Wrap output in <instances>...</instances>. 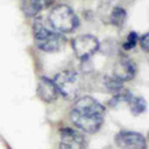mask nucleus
<instances>
[{"mask_svg":"<svg viewBox=\"0 0 149 149\" xmlns=\"http://www.w3.org/2000/svg\"><path fill=\"white\" fill-rule=\"evenodd\" d=\"M106 109L98 101L90 96L78 98L70 112L72 123L86 133H97L104 122Z\"/></svg>","mask_w":149,"mask_h":149,"instance_id":"nucleus-1","label":"nucleus"},{"mask_svg":"<svg viewBox=\"0 0 149 149\" xmlns=\"http://www.w3.org/2000/svg\"><path fill=\"white\" fill-rule=\"evenodd\" d=\"M49 21L54 31L58 32V34L72 32L80 25L77 15L67 5H56L50 13Z\"/></svg>","mask_w":149,"mask_h":149,"instance_id":"nucleus-2","label":"nucleus"},{"mask_svg":"<svg viewBox=\"0 0 149 149\" xmlns=\"http://www.w3.org/2000/svg\"><path fill=\"white\" fill-rule=\"evenodd\" d=\"M34 35L37 49L45 52H56L61 50L63 45V37L58 32L49 30L40 21L34 25Z\"/></svg>","mask_w":149,"mask_h":149,"instance_id":"nucleus-3","label":"nucleus"},{"mask_svg":"<svg viewBox=\"0 0 149 149\" xmlns=\"http://www.w3.org/2000/svg\"><path fill=\"white\" fill-rule=\"evenodd\" d=\"M54 83L57 92L61 93L66 100H76L81 91L80 76L77 72L67 70L56 74Z\"/></svg>","mask_w":149,"mask_h":149,"instance_id":"nucleus-4","label":"nucleus"},{"mask_svg":"<svg viewBox=\"0 0 149 149\" xmlns=\"http://www.w3.org/2000/svg\"><path fill=\"white\" fill-rule=\"evenodd\" d=\"M100 47V41L93 35H81L72 41V49L74 55L80 60H87L97 52Z\"/></svg>","mask_w":149,"mask_h":149,"instance_id":"nucleus-5","label":"nucleus"},{"mask_svg":"<svg viewBox=\"0 0 149 149\" xmlns=\"http://www.w3.org/2000/svg\"><path fill=\"white\" fill-rule=\"evenodd\" d=\"M116 146L120 149H147V139L143 134L132 130H122L114 137Z\"/></svg>","mask_w":149,"mask_h":149,"instance_id":"nucleus-6","label":"nucleus"},{"mask_svg":"<svg viewBox=\"0 0 149 149\" xmlns=\"http://www.w3.org/2000/svg\"><path fill=\"white\" fill-rule=\"evenodd\" d=\"M137 73V66L128 57H120L113 67V77L119 82H127L133 80Z\"/></svg>","mask_w":149,"mask_h":149,"instance_id":"nucleus-7","label":"nucleus"},{"mask_svg":"<svg viewBox=\"0 0 149 149\" xmlns=\"http://www.w3.org/2000/svg\"><path fill=\"white\" fill-rule=\"evenodd\" d=\"M86 139L80 132L71 128L61 129L60 149H85Z\"/></svg>","mask_w":149,"mask_h":149,"instance_id":"nucleus-8","label":"nucleus"},{"mask_svg":"<svg viewBox=\"0 0 149 149\" xmlns=\"http://www.w3.org/2000/svg\"><path fill=\"white\" fill-rule=\"evenodd\" d=\"M37 97L46 102V103H51V102L56 101L57 98V88H56L54 80H50L47 77H41L39 82H37V88H36Z\"/></svg>","mask_w":149,"mask_h":149,"instance_id":"nucleus-9","label":"nucleus"},{"mask_svg":"<svg viewBox=\"0 0 149 149\" xmlns=\"http://www.w3.org/2000/svg\"><path fill=\"white\" fill-rule=\"evenodd\" d=\"M52 0H27L24 4V13L27 16H35L41 10L47 8Z\"/></svg>","mask_w":149,"mask_h":149,"instance_id":"nucleus-10","label":"nucleus"},{"mask_svg":"<svg viewBox=\"0 0 149 149\" xmlns=\"http://www.w3.org/2000/svg\"><path fill=\"white\" fill-rule=\"evenodd\" d=\"M128 104H129V109L132 112V114L134 116H138L143 113L147 108V102L144 101L142 97H134L132 96L128 101Z\"/></svg>","mask_w":149,"mask_h":149,"instance_id":"nucleus-11","label":"nucleus"},{"mask_svg":"<svg viewBox=\"0 0 149 149\" xmlns=\"http://www.w3.org/2000/svg\"><path fill=\"white\" fill-rule=\"evenodd\" d=\"M125 17H127V13H125V10L123 8H120V6H114L113 8L112 14H111V22L114 26L122 27V25L125 21Z\"/></svg>","mask_w":149,"mask_h":149,"instance_id":"nucleus-12","label":"nucleus"},{"mask_svg":"<svg viewBox=\"0 0 149 149\" xmlns=\"http://www.w3.org/2000/svg\"><path fill=\"white\" fill-rule=\"evenodd\" d=\"M137 41H138L137 32L130 31L128 34V36H127V39H125V41H124V44H123V49L124 50H132L134 46L137 45Z\"/></svg>","mask_w":149,"mask_h":149,"instance_id":"nucleus-13","label":"nucleus"},{"mask_svg":"<svg viewBox=\"0 0 149 149\" xmlns=\"http://www.w3.org/2000/svg\"><path fill=\"white\" fill-rule=\"evenodd\" d=\"M148 41H149V39H148V32H147V34L143 35L141 37V40H139V42H141V46H142L143 51H146V52H148V47H149Z\"/></svg>","mask_w":149,"mask_h":149,"instance_id":"nucleus-14","label":"nucleus"},{"mask_svg":"<svg viewBox=\"0 0 149 149\" xmlns=\"http://www.w3.org/2000/svg\"><path fill=\"white\" fill-rule=\"evenodd\" d=\"M127 1H133V0H127Z\"/></svg>","mask_w":149,"mask_h":149,"instance_id":"nucleus-15","label":"nucleus"},{"mask_svg":"<svg viewBox=\"0 0 149 149\" xmlns=\"http://www.w3.org/2000/svg\"><path fill=\"white\" fill-rule=\"evenodd\" d=\"M106 149H111V148H106Z\"/></svg>","mask_w":149,"mask_h":149,"instance_id":"nucleus-16","label":"nucleus"}]
</instances>
